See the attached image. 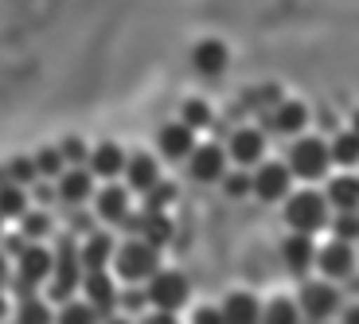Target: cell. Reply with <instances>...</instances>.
<instances>
[{"mask_svg": "<svg viewBox=\"0 0 359 324\" xmlns=\"http://www.w3.org/2000/svg\"><path fill=\"white\" fill-rule=\"evenodd\" d=\"M82 281V250H74L71 234L59 238V250H55V274H51V285H47V297L51 301H71V293L79 289Z\"/></svg>", "mask_w": 359, "mask_h": 324, "instance_id": "1", "label": "cell"}, {"mask_svg": "<svg viewBox=\"0 0 359 324\" xmlns=\"http://www.w3.org/2000/svg\"><path fill=\"white\" fill-rule=\"evenodd\" d=\"M47 274H55V258L47 250H39V246H27L24 258H20V274L12 278V289L20 293V301L32 297V293H36V285L47 278Z\"/></svg>", "mask_w": 359, "mask_h": 324, "instance_id": "2", "label": "cell"}, {"mask_svg": "<svg viewBox=\"0 0 359 324\" xmlns=\"http://www.w3.org/2000/svg\"><path fill=\"white\" fill-rule=\"evenodd\" d=\"M285 219H289V227H293L297 234L316 231V227L328 219V199H324V196H313V191H301V196L289 199Z\"/></svg>", "mask_w": 359, "mask_h": 324, "instance_id": "3", "label": "cell"}, {"mask_svg": "<svg viewBox=\"0 0 359 324\" xmlns=\"http://www.w3.org/2000/svg\"><path fill=\"white\" fill-rule=\"evenodd\" d=\"M328 161H332V153H328V144H324L320 137H305V141H297L293 153H289V168H293L297 176H305V180L324 176V172H328Z\"/></svg>", "mask_w": 359, "mask_h": 324, "instance_id": "4", "label": "cell"}, {"mask_svg": "<svg viewBox=\"0 0 359 324\" xmlns=\"http://www.w3.org/2000/svg\"><path fill=\"white\" fill-rule=\"evenodd\" d=\"M149 301H153L161 313L180 309L184 301H188V281H184V274H176V270H156L153 278H149Z\"/></svg>", "mask_w": 359, "mask_h": 324, "instance_id": "5", "label": "cell"}, {"mask_svg": "<svg viewBox=\"0 0 359 324\" xmlns=\"http://www.w3.org/2000/svg\"><path fill=\"white\" fill-rule=\"evenodd\" d=\"M117 274L126 281H141L156 274V246L149 243H126L117 250Z\"/></svg>", "mask_w": 359, "mask_h": 324, "instance_id": "6", "label": "cell"}, {"mask_svg": "<svg viewBox=\"0 0 359 324\" xmlns=\"http://www.w3.org/2000/svg\"><path fill=\"white\" fill-rule=\"evenodd\" d=\"M121 227H126L129 234H141V243H149V246H161V243L172 238V223L161 215V211H149V208H144L141 215H129Z\"/></svg>", "mask_w": 359, "mask_h": 324, "instance_id": "7", "label": "cell"}, {"mask_svg": "<svg viewBox=\"0 0 359 324\" xmlns=\"http://www.w3.org/2000/svg\"><path fill=\"white\" fill-rule=\"evenodd\" d=\"M301 309H305L309 313V320H328V316L336 313V309H340V293H336L332 285H316V281H309L305 289H301Z\"/></svg>", "mask_w": 359, "mask_h": 324, "instance_id": "8", "label": "cell"}, {"mask_svg": "<svg viewBox=\"0 0 359 324\" xmlns=\"http://www.w3.org/2000/svg\"><path fill=\"white\" fill-rule=\"evenodd\" d=\"M82 289H86V305L94 309L98 316H109V309L121 301V297H114V281H109L102 270H86V278H82Z\"/></svg>", "mask_w": 359, "mask_h": 324, "instance_id": "9", "label": "cell"}, {"mask_svg": "<svg viewBox=\"0 0 359 324\" xmlns=\"http://www.w3.org/2000/svg\"><path fill=\"white\" fill-rule=\"evenodd\" d=\"M316 266H320L328 278H351V270H355V254H351L348 243L336 238L332 246H324V250L316 254Z\"/></svg>", "mask_w": 359, "mask_h": 324, "instance_id": "10", "label": "cell"}, {"mask_svg": "<svg viewBox=\"0 0 359 324\" xmlns=\"http://www.w3.org/2000/svg\"><path fill=\"white\" fill-rule=\"evenodd\" d=\"M191 176L203 184L223 180V149L219 144H199L196 153H191Z\"/></svg>", "mask_w": 359, "mask_h": 324, "instance_id": "11", "label": "cell"}, {"mask_svg": "<svg viewBox=\"0 0 359 324\" xmlns=\"http://www.w3.org/2000/svg\"><path fill=\"white\" fill-rule=\"evenodd\" d=\"M289 188V172L281 164H262L258 176H254V196L258 199H281Z\"/></svg>", "mask_w": 359, "mask_h": 324, "instance_id": "12", "label": "cell"}, {"mask_svg": "<svg viewBox=\"0 0 359 324\" xmlns=\"http://www.w3.org/2000/svg\"><path fill=\"white\" fill-rule=\"evenodd\" d=\"M55 188H59V199H63L67 208H79L82 199H90V172L86 168H67Z\"/></svg>", "mask_w": 359, "mask_h": 324, "instance_id": "13", "label": "cell"}, {"mask_svg": "<svg viewBox=\"0 0 359 324\" xmlns=\"http://www.w3.org/2000/svg\"><path fill=\"white\" fill-rule=\"evenodd\" d=\"M281 258L289 262V270H293V274H305L309 266H313V258H316L309 234H289L285 243H281Z\"/></svg>", "mask_w": 359, "mask_h": 324, "instance_id": "14", "label": "cell"}, {"mask_svg": "<svg viewBox=\"0 0 359 324\" xmlns=\"http://www.w3.org/2000/svg\"><path fill=\"white\" fill-rule=\"evenodd\" d=\"M262 309L254 297H246V293H234V297H226L223 305V320L226 324H262Z\"/></svg>", "mask_w": 359, "mask_h": 324, "instance_id": "15", "label": "cell"}, {"mask_svg": "<svg viewBox=\"0 0 359 324\" xmlns=\"http://www.w3.org/2000/svg\"><path fill=\"white\" fill-rule=\"evenodd\" d=\"M161 153L172 156V161H184V156L196 153V144H191V129L188 126H168L161 129Z\"/></svg>", "mask_w": 359, "mask_h": 324, "instance_id": "16", "label": "cell"}, {"mask_svg": "<svg viewBox=\"0 0 359 324\" xmlns=\"http://www.w3.org/2000/svg\"><path fill=\"white\" fill-rule=\"evenodd\" d=\"M301 126H305L301 102H278V114L266 117V129H281V133H301Z\"/></svg>", "mask_w": 359, "mask_h": 324, "instance_id": "17", "label": "cell"}, {"mask_svg": "<svg viewBox=\"0 0 359 324\" xmlns=\"http://www.w3.org/2000/svg\"><path fill=\"white\" fill-rule=\"evenodd\" d=\"M262 149H266V141H262L258 129H238L231 137V153H234V161H243V164H254L262 156Z\"/></svg>", "mask_w": 359, "mask_h": 324, "instance_id": "18", "label": "cell"}, {"mask_svg": "<svg viewBox=\"0 0 359 324\" xmlns=\"http://www.w3.org/2000/svg\"><path fill=\"white\" fill-rule=\"evenodd\" d=\"M98 215L106 219V223H126L129 219V196L121 188H106L98 196Z\"/></svg>", "mask_w": 359, "mask_h": 324, "instance_id": "19", "label": "cell"}, {"mask_svg": "<svg viewBox=\"0 0 359 324\" xmlns=\"http://www.w3.org/2000/svg\"><path fill=\"white\" fill-rule=\"evenodd\" d=\"M328 203H336L340 211H355L359 208V180L355 176H336L328 184Z\"/></svg>", "mask_w": 359, "mask_h": 324, "instance_id": "20", "label": "cell"}, {"mask_svg": "<svg viewBox=\"0 0 359 324\" xmlns=\"http://www.w3.org/2000/svg\"><path fill=\"white\" fill-rule=\"evenodd\" d=\"M109 254H114V243H109V234H90L86 238V246H82V266L86 270H102L109 262Z\"/></svg>", "mask_w": 359, "mask_h": 324, "instance_id": "21", "label": "cell"}, {"mask_svg": "<svg viewBox=\"0 0 359 324\" xmlns=\"http://www.w3.org/2000/svg\"><path fill=\"white\" fill-rule=\"evenodd\" d=\"M90 168L98 172V176H117V172L126 168V156L117 144H98L94 153H90Z\"/></svg>", "mask_w": 359, "mask_h": 324, "instance_id": "22", "label": "cell"}, {"mask_svg": "<svg viewBox=\"0 0 359 324\" xmlns=\"http://www.w3.org/2000/svg\"><path fill=\"white\" fill-rule=\"evenodd\" d=\"M129 172V188H141V191H153L156 188V164L153 156H133V161L126 164Z\"/></svg>", "mask_w": 359, "mask_h": 324, "instance_id": "23", "label": "cell"}, {"mask_svg": "<svg viewBox=\"0 0 359 324\" xmlns=\"http://www.w3.org/2000/svg\"><path fill=\"white\" fill-rule=\"evenodd\" d=\"M191 59H196V67H199L203 74H219V71L226 67V51H223V43H215V39H207V43H199Z\"/></svg>", "mask_w": 359, "mask_h": 324, "instance_id": "24", "label": "cell"}, {"mask_svg": "<svg viewBox=\"0 0 359 324\" xmlns=\"http://www.w3.org/2000/svg\"><path fill=\"white\" fill-rule=\"evenodd\" d=\"M0 215H4V219H12V215L24 219L27 215V199H24V191H20L16 184L0 188Z\"/></svg>", "mask_w": 359, "mask_h": 324, "instance_id": "25", "label": "cell"}, {"mask_svg": "<svg viewBox=\"0 0 359 324\" xmlns=\"http://www.w3.org/2000/svg\"><path fill=\"white\" fill-rule=\"evenodd\" d=\"M262 324H301V316H297V305H293V301L278 297V301H269Z\"/></svg>", "mask_w": 359, "mask_h": 324, "instance_id": "26", "label": "cell"}, {"mask_svg": "<svg viewBox=\"0 0 359 324\" xmlns=\"http://www.w3.org/2000/svg\"><path fill=\"white\" fill-rule=\"evenodd\" d=\"M16 324H51V309L43 305V301H20L16 309Z\"/></svg>", "mask_w": 359, "mask_h": 324, "instance_id": "27", "label": "cell"}, {"mask_svg": "<svg viewBox=\"0 0 359 324\" xmlns=\"http://www.w3.org/2000/svg\"><path fill=\"white\" fill-rule=\"evenodd\" d=\"M332 156H336L340 164H355V161H359V133H355V129H351V133H340V137H336Z\"/></svg>", "mask_w": 359, "mask_h": 324, "instance_id": "28", "label": "cell"}, {"mask_svg": "<svg viewBox=\"0 0 359 324\" xmlns=\"http://www.w3.org/2000/svg\"><path fill=\"white\" fill-rule=\"evenodd\" d=\"M59 324H98V313L90 305H74V301H67L63 313H59Z\"/></svg>", "mask_w": 359, "mask_h": 324, "instance_id": "29", "label": "cell"}, {"mask_svg": "<svg viewBox=\"0 0 359 324\" xmlns=\"http://www.w3.org/2000/svg\"><path fill=\"white\" fill-rule=\"evenodd\" d=\"M59 153H63L67 168H82V164L90 161V153H86V144H82L79 137H67V141L59 144Z\"/></svg>", "mask_w": 359, "mask_h": 324, "instance_id": "30", "label": "cell"}, {"mask_svg": "<svg viewBox=\"0 0 359 324\" xmlns=\"http://www.w3.org/2000/svg\"><path fill=\"white\" fill-rule=\"evenodd\" d=\"M8 176H12V184H36V176H39V168H36V161H27V156H16V161L8 164Z\"/></svg>", "mask_w": 359, "mask_h": 324, "instance_id": "31", "label": "cell"}, {"mask_svg": "<svg viewBox=\"0 0 359 324\" xmlns=\"http://www.w3.org/2000/svg\"><path fill=\"white\" fill-rule=\"evenodd\" d=\"M36 168H39V176H59V172L67 168V161H63L59 149H43V153L36 156Z\"/></svg>", "mask_w": 359, "mask_h": 324, "instance_id": "32", "label": "cell"}, {"mask_svg": "<svg viewBox=\"0 0 359 324\" xmlns=\"http://www.w3.org/2000/svg\"><path fill=\"white\" fill-rule=\"evenodd\" d=\"M332 231H336L340 243H355V238H359V215H355V211H344V215L332 223Z\"/></svg>", "mask_w": 359, "mask_h": 324, "instance_id": "33", "label": "cell"}, {"mask_svg": "<svg viewBox=\"0 0 359 324\" xmlns=\"http://www.w3.org/2000/svg\"><path fill=\"white\" fill-rule=\"evenodd\" d=\"M47 231H51V215H43V211L24 215V227H20V234H24V238H43Z\"/></svg>", "mask_w": 359, "mask_h": 324, "instance_id": "34", "label": "cell"}, {"mask_svg": "<svg viewBox=\"0 0 359 324\" xmlns=\"http://www.w3.org/2000/svg\"><path fill=\"white\" fill-rule=\"evenodd\" d=\"M144 196H149V199H144V208H149V211H161L164 203L176 196V188H172V184H156V188H153V191H144Z\"/></svg>", "mask_w": 359, "mask_h": 324, "instance_id": "35", "label": "cell"}, {"mask_svg": "<svg viewBox=\"0 0 359 324\" xmlns=\"http://www.w3.org/2000/svg\"><path fill=\"white\" fill-rule=\"evenodd\" d=\"M144 305H153L149 301V289H126L121 293V309H129V313H141Z\"/></svg>", "mask_w": 359, "mask_h": 324, "instance_id": "36", "label": "cell"}, {"mask_svg": "<svg viewBox=\"0 0 359 324\" xmlns=\"http://www.w3.org/2000/svg\"><path fill=\"white\" fill-rule=\"evenodd\" d=\"M184 126H188V129L207 126V106H203V102H188V106H184Z\"/></svg>", "mask_w": 359, "mask_h": 324, "instance_id": "37", "label": "cell"}, {"mask_svg": "<svg viewBox=\"0 0 359 324\" xmlns=\"http://www.w3.org/2000/svg\"><path fill=\"white\" fill-rule=\"evenodd\" d=\"M223 188L231 191V196H246V191H254V176H243V172H234V176H226Z\"/></svg>", "mask_w": 359, "mask_h": 324, "instance_id": "38", "label": "cell"}, {"mask_svg": "<svg viewBox=\"0 0 359 324\" xmlns=\"http://www.w3.org/2000/svg\"><path fill=\"white\" fill-rule=\"evenodd\" d=\"M67 227H71V231H90V227H94V219H90L86 211L71 208V219H67Z\"/></svg>", "mask_w": 359, "mask_h": 324, "instance_id": "39", "label": "cell"}, {"mask_svg": "<svg viewBox=\"0 0 359 324\" xmlns=\"http://www.w3.org/2000/svg\"><path fill=\"white\" fill-rule=\"evenodd\" d=\"M196 324H226V320H223V309H199V313H196Z\"/></svg>", "mask_w": 359, "mask_h": 324, "instance_id": "40", "label": "cell"}, {"mask_svg": "<svg viewBox=\"0 0 359 324\" xmlns=\"http://www.w3.org/2000/svg\"><path fill=\"white\" fill-rule=\"evenodd\" d=\"M4 250H8V254H16V258H24L27 238H24V234H12V238H4Z\"/></svg>", "mask_w": 359, "mask_h": 324, "instance_id": "41", "label": "cell"}, {"mask_svg": "<svg viewBox=\"0 0 359 324\" xmlns=\"http://www.w3.org/2000/svg\"><path fill=\"white\" fill-rule=\"evenodd\" d=\"M36 199H39V203H51V199H59V188H51V184H39V188H36Z\"/></svg>", "mask_w": 359, "mask_h": 324, "instance_id": "42", "label": "cell"}, {"mask_svg": "<svg viewBox=\"0 0 359 324\" xmlns=\"http://www.w3.org/2000/svg\"><path fill=\"white\" fill-rule=\"evenodd\" d=\"M141 324H176V316L172 313H153V316H144Z\"/></svg>", "mask_w": 359, "mask_h": 324, "instance_id": "43", "label": "cell"}, {"mask_svg": "<svg viewBox=\"0 0 359 324\" xmlns=\"http://www.w3.org/2000/svg\"><path fill=\"white\" fill-rule=\"evenodd\" d=\"M344 324H359V305H348V309H344Z\"/></svg>", "mask_w": 359, "mask_h": 324, "instance_id": "44", "label": "cell"}, {"mask_svg": "<svg viewBox=\"0 0 359 324\" xmlns=\"http://www.w3.org/2000/svg\"><path fill=\"white\" fill-rule=\"evenodd\" d=\"M4 281H8V266H4V258H0V289H4Z\"/></svg>", "mask_w": 359, "mask_h": 324, "instance_id": "45", "label": "cell"}, {"mask_svg": "<svg viewBox=\"0 0 359 324\" xmlns=\"http://www.w3.org/2000/svg\"><path fill=\"white\" fill-rule=\"evenodd\" d=\"M348 293H359V278H348Z\"/></svg>", "mask_w": 359, "mask_h": 324, "instance_id": "46", "label": "cell"}, {"mask_svg": "<svg viewBox=\"0 0 359 324\" xmlns=\"http://www.w3.org/2000/svg\"><path fill=\"white\" fill-rule=\"evenodd\" d=\"M0 320H4V297H0Z\"/></svg>", "mask_w": 359, "mask_h": 324, "instance_id": "47", "label": "cell"}, {"mask_svg": "<svg viewBox=\"0 0 359 324\" xmlns=\"http://www.w3.org/2000/svg\"><path fill=\"white\" fill-rule=\"evenodd\" d=\"M106 324H129V320H106Z\"/></svg>", "mask_w": 359, "mask_h": 324, "instance_id": "48", "label": "cell"}, {"mask_svg": "<svg viewBox=\"0 0 359 324\" xmlns=\"http://www.w3.org/2000/svg\"><path fill=\"white\" fill-rule=\"evenodd\" d=\"M355 133H359V114H355Z\"/></svg>", "mask_w": 359, "mask_h": 324, "instance_id": "49", "label": "cell"}, {"mask_svg": "<svg viewBox=\"0 0 359 324\" xmlns=\"http://www.w3.org/2000/svg\"><path fill=\"white\" fill-rule=\"evenodd\" d=\"M0 227H4V215H0Z\"/></svg>", "mask_w": 359, "mask_h": 324, "instance_id": "50", "label": "cell"}]
</instances>
